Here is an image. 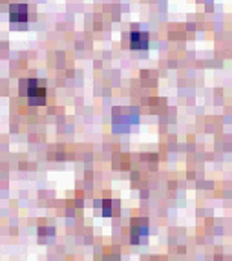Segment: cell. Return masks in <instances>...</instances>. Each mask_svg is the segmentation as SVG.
Listing matches in <instances>:
<instances>
[{
	"instance_id": "obj_1",
	"label": "cell",
	"mask_w": 232,
	"mask_h": 261,
	"mask_svg": "<svg viewBox=\"0 0 232 261\" xmlns=\"http://www.w3.org/2000/svg\"><path fill=\"white\" fill-rule=\"evenodd\" d=\"M20 93L26 97L29 104L41 106L46 102V84L37 79H26L20 83Z\"/></svg>"
},
{
	"instance_id": "obj_2",
	"label": "cell",
	"mask_w": 232,
	"mask_h": 261,
	"mask_svg": "<svg viewBox=\"0 0 232 261\" xmlns=\"http://www.w3.org/2000/svg\"><path fill=\"white\" fill-rule=\"evenodd\" d=\"M148 42H150V39H148L146 33L143 31L130 33V48H132V50H146V48H148Z\"/></svg>"
},
{
	"instance_id": "obj_3",
	"label": "cell",
	"mask_w": 232,
	"mask_h": 261,
	"mask_svg": "<svg viewBox=\"0 0 232 261\" xmlns=\"http://www.w3.org/2000/svg\"><path fill=\"white\" fill-rule=\"evenodd\" d=\"M9 19H11V22H27V19H29L27 6H24V4L11 6V10H9Z\"/></svg>"
},
{
	"instance_id": "obj_4",
	"label": "cell",
	"mask_w": 232,
	"mask_h": 261,
	"mask_svg": "<svg viewBox=\"0 0 232 261\" xmlns=\"http://www.w3.org/2000/svg\"><path fill=\"white\" fill-rule=\"evenodd\" d=\"M146 234H148V227H146V225H141V227L134 225L132 227V241L139 243V238H145Z\"/></svg>"
},
{
	"instance_id": "obj_5",
	"label": "cell",
	"mask_w": 232,
	"mask_h": 261,
	"mask_svg": "<svg viewBox=\"0 0 232 261\" xmlns=\"http://www.w3.org/2000/svg\"><path fill=\"white\" fill-rule=\"evenodd\" d=\"M97 205H103V215H112V201H103V203H97Z\"/></svg>"
}]
</instances>
